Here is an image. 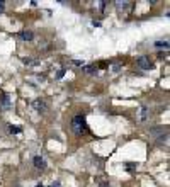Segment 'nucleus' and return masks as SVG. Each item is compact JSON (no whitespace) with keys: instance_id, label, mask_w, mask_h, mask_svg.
Masks as SVG:
<instances>
[{"instance_id":"obj_4","label":"nucleus","mask_w":170,"mask_h":187,"mask_svg":"<svg viewBox=\"0 0 170 187\" xmlns=\"http://www.w3.org/2000/svg\"><path fill=\"white\" fill-rule=\"evenodd\" d=\"M32 162H34V167H36V168H41V170H43V168H46V162H44V158H41V157H34V160H32Z\"/></svg>"},{"instance_id":"obj_12","label":"nucleus","mask_w":170,"mask_h":187,"mask_svg":"<svg viewBox=\"0 0 170 187\" xmlns=\"http://www.w3.org/2000/svg\"><path fill=\"white\" fill-rule=\"evenodd\" d=\"M65 71H67V70H65V68H61V70L58 71V75H56V77H58V78H61V77L65 75Z\"/></svg>"},{"instance_id":"obj_16","label":"nucleus","mask_w":170,"mask_h":187,"mask_svg":"<svg viewBox=\"0 0 170 187\" xmlns=\"http://www.w3.org/2000/svg\"><path fill=\"white\" fill-rule=\"evenodd\" d=\"M36 187H43V184H38V185H36Z\"/></svg>"},{"instance_id":"obj_5","label":"nucleus","mask_w":170,"mask_h":187,"mask_svg":"<svg viewBox=\"0 0 170 187\" xmlns=\"http://www.w3.org/2000/svg\"><path fill=\"white\" fill-rule=\"evenodd\" d=\"M0 107L2 109H9L10 107V97L7 94H2V104H0Z\"/></svg>"},{"instance_id":"obj_3","label":"nucleus","mask_w":170,"mask_h":187,"mask_svg":"<svg viewBox=\"0 0 170 187\" xmlns=\"http://www.w3.org/2000/svg\"><path fill=\"white\" fill-rule=\"evenodd\" d=\"M32 106H34V109L38 111V112H46V111H48V104L41 99H36L34 102H32Z\"/></svg>"},{"instance_id":"obj_6","label":"nucleus","mask_w":170,"mask_h":187,"mask_svg":"<svg viewBox=\"0 0 170 187\" xmlns=\"http://www.w3.org/2000/svg\"><path fill=\"white\" fill-rule=\"evenodd\" d=\"M32 38H34V34H32L31 31H22L21 32V39H24V41H31Z\"/></svg>"},{"instance_id":"obj_7","label":"nucleus","mask_w":170,"mask_h":187,"mask_svg":"<svg viewBox=\"0 0 170 187\" xmlns=\"http://www.w3.org/2000/svg\"><path fill=\"white\" fill-rule=\"evenodd\" d=\"M155 46H157V48L168 49V43H167V41H157V43H155Z\"/></svg>"},{"instance_id":"obj_14","label":"nucleus","mask_w":170,"mask_h":187,"mask_svg":"<svg viewBox=\"0 0 170 187\" xmlns=\"http://www.w3.org/2000/svg\"><path fill=\"white\" fill-rule=\"evenodd\" d=\"M49 187H61V184H60V182H53V184L49 185Z\"/></svg>"},{"instance_id":"obj_2","label":"nucleus","mask_w":170,"mask_h":187,"mask_svg":"<svg viewBox=\"0 0 170 187\" xmlns=\"http://www.w3.org/2000/svg\"><path fill=\"white\" fill-rule=\"evenodd\" d=\"M136 63H138V66L141 68V70H150V68H153V63L150 62V56H140Z\"/></svg>"},{"instance_id":"obj_1","label":"nucleus","mask_w":170,"mask_h":187,"mask_svg":"<svg viewBox=\"0 0 170 187\" xmlns=\"http://www.w3.org/2000/svg\"><path fill=\"white\" fill-rule=\"evenodd\" d=\"M71 129H73L75 135H87L89 133V126L84 116H75L71 119Z\"/></svg>"},{"instance_id":"obj_9","label":"nucleus","mask_w":170,"mask_h":187,"mask_svg":"<svg viewBox=\"0 0 170 187\" xmlns=\"http://www.w3.org/2000/svg\"><path fill=\"white\" fill-rule=\"evenodd\" d=\"M9 131L12 133V135H19V133H21V128H17V126H12V124H10V126H9Z\"/></svg>"},{"instance_id":"obj_15","label":"nucleus","mask_w":170,"mask_h":187,"mask_svg":"<svg viewBox=\"0 0 170 187\" xmlns=\"http://www.w3.org/2000/svg\"><path fill=\"white\" fill-rule=\"evenodd\" d=\"M3 9H5V5H3V2H0V14L3 12Z\"/></svg>"},{"instance_id":"obj_8","label":"nucleus","mask_w":170,"mask_h":187,"mask_svg":"<svg viewBox=\"0 0 170 187\" xmlns=\"http://www.w3.org/2000/svg\"><path fill=\"white\" fill-rule=\"evenodd\" d=\"M85 71H87V73H95L97 66H95V65H89V66H85Z\"/></svg>"},{"instance_id":"obj_11","label":"nucleus","mask_w":170,"mask_h":187,"mask_svg":"<svg viewBox=\"0 0 170 187\" xmlns=\"http://www.w3.org/2000/svg\"><path fill=\"white\" fill-rule=\"evenodd\" d=\"M117 9H119V10H124V9H128V3H121V2H117Z\"/></svg>"},{"instance_id":"obj_10","label":"nucleus","mask_w":170,"mask_h":187,"mask_svg":"<svg viewBox=\"0 0 170 187\" xmlns=\"http://www.w3.org/2000/svg\"><path fill=\"white\" fill-rule=\"evenodd\" d=\"M146 114H148V109H146V107H143V109H141V121H146Z\"/></svg>"},{"instance_id":"obj_13","label":"nucleus","mask_w":170,"mask_h":187,"mask_svg":"<svg viewBox=\"0 0 170 187\" xmlns=\"http://www.w3.org/2000/svg\"><path fill=\"white\" fill-rule=\"evenodd\" d=\"M73 65H77V66H80V65H84V62H80V60H75Z\"/></svg>"}]
</instances>
